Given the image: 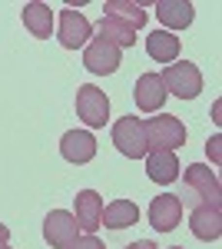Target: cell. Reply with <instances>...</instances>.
Returning <instances> with one entry per match:
<instances>
[{
	"instance_id": "1",
	"label": "cell",
	"mask_w": 222,
	"mask_h": 249,
	"mask_svg": "<svg viewBox=\"0 0 222 249\" xmlns=\"http://www.w3.org/2000/svg\"><path fill=\"white\" fill-rule=\"evenodd\" d=\"M143 130H146V146L149 153L153 150H166V153H176L179 146L186 143V126L179 116H149L146 123H143Z\"/></svg>"
},
{
	"instance_id": "2",
	"label": "cell",
	"mask_w": 222,
	"mask_h": 249,
	"mask_svg": "<svg viewBox=\"0 0 222 249\" xmlns=\"http://www.w3.org/2000/svg\"><path fill=\"white\" fill-rule=\"evenodd\" d=\"M163 80V87H166V93H176L179 100H196V96L203 93V73H199V67L196 63H169L166 70L159 73Z\"/></svg>"
},
{
	"instance_id": "3",
	"label": "cell",
	"mask_w": 222,
	"mask_h": 249,
	"mask_svg": "<svg viewBox=\"0 0 222 249\" xmlns=\"http://www.w3.org/2000/svg\"><path fill=\"white\" fill-rule=\"evenodd\" d=\"M113 143H116V150L123 156H130V160H143L149 153L146 146V130H143V120L139 116H123V120H116L113 123Z\"/></svg>"
},
{
	"instance_id": "4",
	"label": "cell",
	"mask_w": 222,
	"mask_h": 249,
	"mask_svg": "<svg viewBox=\"0 0 222 249\" xmlns=\"http://www.w3.org/2000/svg\"><path fill=\"white\" fill-rule=\"evenodd\" d=\"M83 63H86L90 73L110 77V73L120 70V63H123V50L116 43H110L106 37H93L86 43V50H83Z\"/></svg>"
},
{
	"instance_id": "5",
	"label": "cell",
	"mask_w": 222,
	"mask_h": 249,
	"mask_svg": "<svg viewBox=\"0 0 222 249\" xmlns=\"http://www.w3.org/2000/svg\"><path fill=\"white\" fill-rule=\"evenodd\" d=\"M76 116L86 123V126H103L110 120V96L103 93L100 87H80L76 90Z\"/></svg>"
},
{
	"instance_id": "6",
	"label": "cell",
	"mask_w": 222,
	"mask_h": 249,
	"mask_svg": "<svg viewBox=\"0 0 222 249\" xmlns=\"http://www.w3.org/2000/svg\"><path fill=\"white\" fill-rule=\"evenodd\" d=\"M186 186H189V193L199 199V206H216V210H219V203H222L219 179H216V173L209 170L205 163L186 166Z\"/></svg>"
},
{
	"instance_id": "7",
	"label": "cell",
	"mask_w": 222,
	"mask_h": 249,
	"mask_svg": "<svg viewBox=\"0 0 222 249\" xmlns=\"http://www.w3.org/2000/svg\"><path fill=\"white\" fill-rule=\"evenodd\" d=\"M56 34H60V43H63L67 50H80V47L90 43L93 23L83 17L80 10L67 7V10H60V27H56Z\"/></svg>"
},
{
	"instance_id": "8",
	"label": "cell",
	"mask_w": 222,
	"mask_h": 249,
	"mask_svg": "<svg viewBox=\"0 0 222 249\" xmlns=\"http://www.w3.org/2000/svg\"><path fill=\"white\" fill-rule=\"evenodd\" d=\"M76 236H80V226H76L73 213H67V210L47 213V219H43V239L53 249H67Z\"/></svg>"
},
{
	"instance_id": "9",
	"label": "cell",
	"mask_w": 222,
	"mask_h": 249,
	"mask_svg": "<svg viewBox=\"0 0 222 249\" xmlns=\"http://www.w3.org/2000/svg\"><path fill=\"white\" fill-rule=\"evenodd\" d=\"M179 219H183V199L176 193H163V196L153 199V206H149V226L156 232H172L179 226Z\"/></svg>"
},
{
	"instance_id": "10",
	"label": "cell",
	"mask_w": 222,
	"mask_h": 249,
	"mask_svg": "<svg viewBox=\"0 0 222 249\" xmlns=\"http://www.w3.org/2000/svg\"><path fill=\"white\" fill-rule=\"evenodd\" d=\"M60 153H63L67 163L83 166V163H90L96 156V140H93L90 130H67L63 140H60Z\"/></svg>"
},
{
	"instance_id": "11",
	"label": "cell",
	"mask_w": 222,
	"mask_h": 249,
	"mask_svg": "<svg viewBox=\"0 0 222 249\" xmlns=\"http://www.w3.org/2000/svg\"><path fill=\"white\" fill-rule=\"evenodd\" d=\"M76 226H80V232H86V236H93V232L100 230V216H103V196L96 190H80L76 193Z\"/></svg>"
},
{
	"instance_id": "12",
	"label": "cell",
	"mask_w": 222,
	"mask_h": 249,
	"mask_svg": "<svg viewBox=\"0 0 222 249\" xmlns=\"http://www.w3.org/2000/svg\"><path fill=\"white\" fill-rule=\"evenodd\" d=\"M133 93H136V107L143 113H159L163 103H166V87H163L159 73H143V77L136 80Z\"/></svg>"
},
{
	"instance_id": "13",
	"label": "cell",
	"mask_w": 222,
	"mask_h": 249,
	"mask_svg": "<svg viewBox=\"0 0 222 249\" xmlns=\"http://www.w3.org/2000/svg\"><path fill=\"white\" fill-rule=\"evenodd\" d=\"M189 230L203 243H216L222 236V210H216V206H196L189 213Z\"/></svg>"
},
{
	"instance_id": "14",
	"label": "cell",
	"mask_w": 222,
	"mask_h": 249,
	"mask_svg": "<svg viewBox=\"0 0 222 249\" xmlns=\"http://www.w3.org/2000/svg\"><path fill=\"white\" fill-rule=\"evenodd\" d=\"M156 17L163 20V27L172 34V30L189 27L192 17H196V10H192L189 0H156Z\"/></svg>"
},
{
	"instance_id": "15",
	"label": "cell",
	"mask_w": 222,
	"mask_h": 249,
	"mask_svg": "<svg viewBox=\"0 0 222 249\" xmlns=\"http://www.w3.org/2000/svg\"><path fill=\"white\" fill-rule=\"evenodd\" d=\"M20 17H23V27L37 40H47L53 34V10H50V3H40V0L23 3V14Z\"/></svg>"
},
{
	"instance_id": "16",
	"label": "cell",
	"mask_w": 222,
	"mask_h": 249,
	"mask_svg": "<svg viewBox=\"0 0 222 249\" xmlns=\"http://www.w3.org/2000/svg\"><path fill=\"white\" fill-rule=\"evenodd\" d=\"M146 173L153 183H176L179 179V160L176 153H166V150H153L146 153Z\"/></svg>"
},
{
	"instance_id": "17",
	"label": "cell",
	"mask_w": 222,
	"mask_h": 249,
	"mask_svg": "<svg viewBox=\"0 0 222 249\" xmlns=\"http://www.w3.org/2000/svg\"><path fill=\"white\" fill-rule=\"evenodd\" d=\"M136 223H139V206L133 199H116L100 216V226H106V230H126V226H136Z\"/></svg>"
},
{
	"instance_id": "18",
	"label": "cell",
	"mask_w": 222,
	"mask_h": 249,
	"mask_svg": "<svg viewBox=\"0 0 222 249\" xmlns=\"http://www.w3.org/2000/svg\"><path fill=\"white\" fill-rule=\"evenodd\" d=\"M146 53L156 63H176L179 60V37L169 30H153L146 37Z\"/></svg>"
},
{
	"instance_id": "19",
	"label": "cell",
	"mask_w": 222,
	"mask_h": 249,
	"mask_svg": "<svg viewBox=\"0 0 222 249\" xmlns=\"http://www.w3.org/2000/svg\"><path fill=\"white\" fill-rule=\"evenodd\" d=\"M103 10H106V17H116V20H123V23H130L133 30L146 27V10H143L139 3H130V0H106Z\"/></svg>"
},
{
	"instance_id": "20",
	"label": "cell",
	"mask_w": 222,
	"mask_h": 249,
	"mask_svg": "<svg viewBox=\"0 0 222 249\" xmlns=\"http://www.w3.org/2000/svg\"><path fill=\"white\" fill-rule=\"evenodd\" d=\"M96 30H100V37H106L110 43H116L120 50H126V47H133V43H136V30H133L130 23L116 20V17H103Z\"/></svg>"
},
{
	"instance_id": "21",
	"label": "cell",
	"mask_w": 222,
	"mask_h": 249,
	"mask_svg": "<svg viewBox=\"0 0 222 249\" xmlns=\"http://www.w3.org/2000/svg\"><path fill=\"white\" fill-rule=\"evenodd\" d=\"M67 249H106V246H103L96 236H76V239H73Z\"/></svg>"
},
{
	"instance_id": "22",
	"label": "cell",
	"mask_w": 222,
	"mask_h": 249,
	"mask_svg": "<svg viewBox=\"0 0 222 249\" xmlns=\"http://www.w3.org/2000/svg\"><path fill=\"white\" fill-rule=\"evenodd\" d=\"M219 136H212V140H209V153H212V160H216V163H219Z\"/></svg>"
},
{
	"instance_id": "23",
	"label": "cell",
	"mask_w": 222,
	"mask_h": 249,
	"mask_svg": "<svg viewBox=\"0 0 222 249\" xmlns=\"http://www.w3.org/2000/svg\"><path fill=\"white\" fill-rule=\"evenodd\" d=\"M126 249H159L156 243H149V239H136L133 246H126Z\"/></svg>"
},
{
	"instance_id": "24",
	"label": "cell",
	"mask_w": 222,
	"mask_h": 249,
	"mask_svg": "<svg viewBox=\"0 0 222 249\" xmlns=\"http://www.w3.org/2000/svg\"><path fill=\"white\" fill-rule=\"evenodd\" d=\"M7 239H10V230H7V226L0 223V243H7Z\"/></svg>"
},
{
	"instance_id": "25",
	"label": "cell",
	"mask_w": 222,
	"mask_h": 249,
	"mask_svg": "<svg viewBox=\"0 0 222 249\" xmlns=\"http://www.w3.org/2000/svg\"><path fill=\"white\" fill-rule=\"evenodd\" d=\"M0 249H10V246H7V243H0Z\"/></svg>"
},
{
	"instance_id": "26",
	"label": "cell",
	"mask_w": 222,
	"mask_h": 249,
	"mask_svg": "<svg viewBox=\"0 0 222 249\" xmlns=\"http://www.w3.org/2000/svg\"><path fill=\"white\" fill-rule=\"evenodd\" d=\"M169 249H183V246H169Z\"/></svg>"
}]
</instances>
